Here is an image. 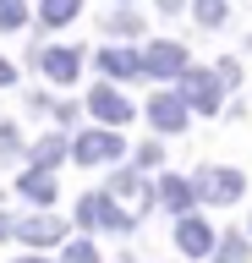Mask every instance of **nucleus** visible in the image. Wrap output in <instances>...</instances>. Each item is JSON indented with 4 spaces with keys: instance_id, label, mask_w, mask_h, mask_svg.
I'll use <instances>...</instances> for the list:
<instances>
[{
    "instance_id": "nucleus-7",
    "label": "nucleus",
    "mask_w": 252,
    "mask_h": 263,
    "mask_svg": "<svg viewBox=\"0 0 252 263\" xmlns=\"http://www.w3.org/2000/svg\"><path fill=\"white\" fill-rule=\"evenodd\" d=\"M0 22H6V28H17V22H22V6H17V0H0Z\"/></svg>"
},
{
    "instance_id": "nucleus-9",
    "label": "nucleus",
    "mask_w": 252,
    "mask_h": 263,
    "mask_svg": "<svg viewBox=\"0 0 252 263\" xmlns=\"http://www.w3.org/2000/svg\"><path fill=\"white\" fill-rule=\"evenodd\" d=\"M0 82H11V66H6V61H0Z\"/></svg>"
},
{
    "instance_id": "nucleus-1",
    "label": "nucleus",
    "mask_w": 252,
    "mask_h": 263,
    "mask_svg": "<svg viewBox=\"0 0 252 263\" xmlns=\"http://www.w3.org/2000/svg\"><path fill=\"white\" fill-rule=\"evenodd\" d=\"M115 137H83V143H77V154H83V159H104V154H115Z\"/></svg>"
},
{
    "instance_id": "nucleus-5",
    "label": "nucleus",
    "mask_w": 252,
    "mask_h": 263,
    "mask_svg": "<svg viewBox=\"0 0 252 263\" xmlns=\"http://www.w3.org/2000/svg\"><path fill=\"white\" fill-rule=\"evenodd\" d=\"M71 11H77V0H50V6H44V16H50V22H66Z\"/></svg>"
},
{
    "instance_id": "nucleus-4",
    "label": "nucleus",
    "mask_w": 252,
    "mask_h": 263,
    "mask_svg": "<svg viewBox=\"0 0 252 263\" xmlns=\"http://www.w3.org/2000/svg\"><path fill=\"white\" fill-rule=\"evenodd\" d=\"M181 247L186 252H203V247H208V230L203 225H181Z\"/></svg>"
},
{
    "instance_id": "nucleus-8",
    "label": "nucleus",
    "mask_w": 252,
    "mask_h": 263,
    "mask_svg": "<svg viewBox=\"0 0 252 263\" xmlns=\"http://www.w3.org/2000/svg\"><path fill=\"white\" fill-rule=\"evenodd\" d=\"M198 11H203V22H214V16H225V6H219V0H203Z\"/></svg>"
},
{
    "instance_id": "nucleus-2",
    "label": "nucleus",
    "mask_w": 252,
    "mask_h": 263,
    "mask_svg": "<svg viewBox=\"0 0 252 263\" xmlns=\"http://www.w3.org/2000/svg\"><path fill=\"white\" fill-rule=\"evenodd\" d=\"M153 121H159V126H181V104H176V99H159V104H153Z\"/></svg>"
},
{
    "instance_id": "nucleus-6",
    "label": "nucleus",
    "mask_w": 252,
    "mask_h": 263,
    "mask_svg": "<svg viewBox=\"0 0 252 263\" xmlns=\"http://www.w3.org/2000/svg\"><path fill=\"white\" fill-rule=\"evenodd\" d=\"M208 192H214V197H236V181H230V170H219V176L208 181Z\"/></svg>"
},
{
    "instance_id": "nucleus-3",
    "label": "nucleus",
    "mask_w": 252,
    "mask_h": 263,
    "mask_svg": "<svg viewBox=\"0 0 252 263\" xmlns=\"http://www.w3.org/2000/svg\"><path fill=\"white\" fill-rule=\"evenodd\" d=\"M93 110H99V115H132V104L115 99V93H93Z\"/></svg>"
}]
</instances>
